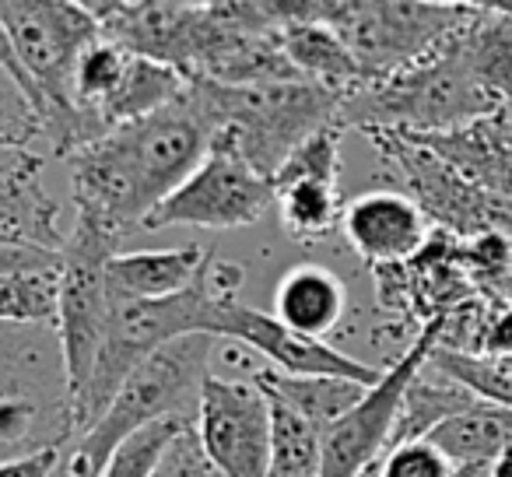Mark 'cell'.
Segmentation results:
<instances>
[{
	"instance_id": "1",
	"label": "cell",
	"mask_w": 512,
	"mask_h": 477,
	"mask_svg": "<svg viewBox=\"0 0 512 477\" xmlns=\"http://www.w3.org/2000/svg\"><path fill=\"white\" fill-rule=\"evenodd\" d=\"M214 144V116L193 85L165 109L109 130L88 148L67 155L74 228L67 235L106 253H123L130 235L144 232L165 197L197 172Z\"/></svg>"
},
{
	"instance_id": "2",
	"label": "cell",
	"mask_w": 512,
	"mask_h": 477,
	"mask_svg": "<svg viewBox=\"0 0 512 477\" xmlns=\"http://www.w3.org/2000/svg\"><path fill=\"white\" fill-rule=\"evenodd\" d=\"M512 102V18L474 4L470 18L418 64L362 85L344 99L341 130L362 134H453Z\"/></svg>"
},
{
	"instance_id": "3",
	"label": "cell",
	"mask_w": 512,
	"mask_h": 477,
	"mask_svg": "<svg viewBox=\"0 0 512 477\" xmlns=\"http://www.w3.org/2000/svg\"><path fill=\"white\" fill-rule=\"evenodd\" d=\"M214 351H218V341L207 334L179 337L155 351L123 383L113 404L60 446L50 477H102L113 456L148 425L169 418L193 421L200 386L211 376Z\"/></svg>"
},
{
	"instance_id": "4",
	"label": "cell",
	"mask_w": 512,
	"mask_h": 477,
	"mask_svg": "<svg viewBox=\"0 0 512 477\" xmlns=\"http://www.w3.org/2000/svg\"><path fill=\"white\" fill-rule=\"evenodd\" d=\"M0 25L25 74V92L39 116L43 141L57 158L81 148L74 81L81 57L102 36L88 4L74 0H0Z\"/></svg>"
},
{
	"instance_id": "5",
	"label": "cell",
	"mask_w": 512,
	"mask_h": 477,
	"mask_svg": "<svg viewBox=\"0 0 512 477\" xmlns=\"http://www.w3.org/2000/svg\"><path fill=\"white\" fill-rule=\"evenodd\" d=\"M214 116V141L246 158L274 183L281 165L313 134L341 127L348 95L313 81H271V85H207L190 81Z\"/></svg>"
},
{
	"instance_id": "6",
	"label": "cell",
	"mask_w": 512,
	"mask_h": 477,
	"mask_svg": "<svg viewBox=\"0 0 512 477\" xmlns=\"http://www.w3.org/2000/svg\"><path fill=\"white\" fill-rule=\"evenodd\" d=\"M71 435V386L57 330L0 323V463L60 449Z\"/></svg>"
},
{
	"instance_id": "7",
	"label": "cell",
	"mask_w": 512,
	"mask_h": 477,
	"mask_svg": "<svg viewBox=\"0 0 512 477\" xmlns=\"http://www.w3.org/2000/svg\"><path fill=\"white\" fill-rule=\"evenodd\" d=\"M474 4H418V0H313L323 22L362 71L365 85L393 78L446 43L470 18Z\"/></svg>"
},
{
	"instance_id": "8",
	"label": "cell",
	"mask_w": 512,
	"mask_h": 477,
	"mask_svg": "<svg viewBox=\"0 0 512 477\" xmlns=\"http://www.w3.org/2000/svg\"><path fill=\"white\" fill-rule=\"evenodd\" d=\"M190 81L172 67L144 60L127 46L99 36L81 57L74 81V113L81 127V148L106 137L109 130L137 123L183 95ZM78 148V151H81Z\"/></svg>"
},
{
	"instance_id": "9",
	"label": "cell",
	"mask_w": 512,
	"mask_h": 477,
	"mask_svg": "<svg viewBox=\"0 0 512 477\" xmlns=\"http://www.w3.org/2000/svg\"><path fill=\"white\" fill-rule=\"evenodd\" d=\"M439 334H442V320L425 323L418 330V337L407 344L404 355L393 365H386L383 379L348 414H341L334 425L323 428L320 474L316 477H365L369 470H376V463L390 449L407 386L425 369L428 355L439 344Z\"/></svg>"
},
{
	"instance_id": "10",
	"label": "cell",
	"mask_w": 512,
	"mask_h": 477,
	"mask_svg": "<svg viewBox=\"0 0 512 477\" xmlns=\"http://www.w3.org/2000/svg\"><path fill=\"white\" fill-rule=\"evenodd\" d=\"M274 207V183L253 169L246 158L232 148L214 141L207 158L197 165L190 179L172 197L158 204L148 218L144 232L190 225L211 228V232H232V228L256 225Z\"/></svg>"
},
{
	"instance_id": "11",
	"label": "cell",
	"mask_w": 512,
	"mask_h": 477,
	"mask_svg": "<svg viewBox=\"0 0 512 477\" xmlns=\"http://www.w3.org/2000/svg\"><path fill=\"white\" fill-rule=\"evenodd\" d=\"M109 260H113V253L71 239V235L60 246L64 281H60L57 337L60 351H64L67 386H71V411L74 400L85 393L88 379L102 358V348L109 341V327H113L116 292L109 281Z\"/></svg>"
},
{
	"instance_id": "12",
	"label": "cell",
	"mask_w": 512,
	"mask_h": 477,
	"mask_svg": "<svg viewBox=\"0 0 512 477\" xmlns=\"http://www.w3.org/2000/svg\"><path fill=\"white\" fill-rule=\"evenodd\" d=\"M193 432L221 477H271V407L256 379L207 376Z\"/></svg>"
},
{
	"instance_id": "13",
	"label": "cell",
	"mask_w": 512,
	"mask_h": 477,
	"mask_svg": "<svg viewBox=\"0 0 512 477\" xmlns=\"http://www.w3.org/2000/svg\"><path fill=\"white\" fill-rule=\"evenodd\" d=\"M102 36L193 78L211 36V8L190 0H85Z\"/></svg>"
},
{
	"instance_id": "14",
	"label": "cell",
	"mask_w": 512,
	"mask_h": 477,
	"mask_svg": "<svg viewBox=\"0 0 512 477\" xmlns=\"http://www.w3.org/2000/svg\"><path fill=\"white\" fill-rule=\"evenodd\" d=\"M207 334L214 341L242 344L246 351L260 355L271 369L285 372V376H337L362 386H376L386 372L362 362V358H351L344 351L330 348L327 341H313V337L295 334L285 323L274 320L271 313H260V309L246 306L239 299L218 302Z\"/></svg>"
},
{
	"instance_id": "15",
	"label": "cell",
	"mask_w": 512,
	"mask_h": 477,
	"mask_svg": "<svg viewBox=\"0 0 512 477\" xmlns=\"http://www.w3.org/2000/svg\"><path fill=\"white\" fill-rule=\"evenodd\" d=\"M341 127L313 134L274 176V207L292 243H327L341 228Z\"/></svg>"
},
{
	"instance_id": "16",
	"label": "cell",
	"mask_w": 512,
	"mask_h": 477,
	"mask_svg": "<svg viewBox=\"0 0 512 477\" xmlns=\"http://www.w3.org/2000/svg\"><path fill=\"white\" fill-rule=\"evenodd\" d=\"M46 162L32 144H0V239L11 246L60 253L67 232L60 204L46 186Z\"/></svg>"
},
{
	"instance_id": "17",
	"label": "cell",
	"mask_w": 512,
	"mask_h": 477,
	"mask_svg": "<svg viewBox=\"0 0 512 477\" xmlns=\"http://www.w3.org/2000/svg\"><path fill=\"white\" fill-rule=\"evenodd\" d=\"M341 235L372 271H386L411 264L428 246L432 228L425 211L407 193L369 190L344 204Z\"/></svg>"
},
{
	"instance_id": "18",
	"label": "cell",
	"mask_w": 512,
	"mask_h": 477,
	"mask_svg": "<svg viewBox=\"0 0 512 477\" xmlns=\"http://www.w3.org/2000/svg\"><path fill=\"white\" fill-rule=\"evenodd\" d=\"M271 316L302 337L323 341L348 313V285L323 264H295L274 288Z\"/></svg>"
},
{
	"instance_id": "19",
	"label": "cell",
	"mask_w": 512,
	"mask_h": 477,
	"mask_svg": "<svg viewBox=\"0 0 512 477\" xmlns=\"http://www.w3.org/2000/svg\"><path fill=\"white\" fill-rule=\"evenodd\" d=\"M281 50L302 81L351 95L365 85L362 71L344 43L313 18V0H292V18L281 25Z\"/></svg>"
},
{
	"instance_id": "20",
	"label": "cell",
	"mask_w": 512,
	"mask_h": 477,
	"mask_svg": "<svg viewBox=\"0 0 512 477\" xmlns=\"http://www.w3.org/2000/svg\"><path fill=\"white\" fill-rule=\"evenodd\" d=\"M211 246H172V250H134L109 260V281L120 299H172L200 278Z\"/></svg>"
},
{
	"instance_id": "21",
	"label": "cell",
	"mask_w": 512,
	"mask_h": 477,
	"mask_svg": "<svg viewBox=\"0 0 512 477\" xmlns=\"http://www.w3.org/2000/svg\"><path fill=\"white\" fill-rule=\"evenodd\" d=\"M60 281H64L60 253H46L32 264L4 271L0 274V323L57 330Z\"/></svg>"
},
{
	"instance_id": "22",
	"label": "cell",
	"mask_w": 512,
	"mask_h": 477,
	"mask_svg": "<svg viewBox=\"0 0 512 477\" xmlns=\"http://www.w3.org/2000/svg\"><path fill=\"white\" fill-rule=\"evenodd\" d=\"M256 386H264L267 393L281 397L285 404H292L299 414H306L313 425L327 428L334 425L341 414H348L372 386L351 383V379L337 376H285L278 369H260L253 372Z\"/></svg>"
},
{
	"instance_id": "23",
	"label": "cell",
	"mask_w": 512,
	"mask_h": 477,
	"mask_svg": "<svg viewBox=\"0 0 512 477\" xmlns=\"http://www.w3.org/2000/svg\"><path fill=\"white\" fill-rule=\"evenodd\" d=\"M264 397L271 407V477H316L320 474L323 428L274 393L264 390Z\"/></svg>"
},
{
	"instance_id": "24",
	"label": "cell",
	"mask_w": 512,
	"mask_h": 477,
	"mask_svg": "<svg viewBox=\"0 0 512 477\" xmlns=\"http://www.w3.org/2000/svg\"><path fill=\"white\" fill-rule=\"evenodd\" d=\"M428 369L453 379L484 404L512 411V355H470V351H449L435 344L428 355Z\"/></svg>"
},
{
	"instance_id": "25",
	"label": "cell",
	"mask_w": 512,
	"mask_h": 477,
	"mask_svg": "<svg viewBox=\"0 0 512 477\" xmlns=\"http://www.w3.org/2000/svg\"><path fill=\"white\" fill-rule=\"evenodd\" d=\"M186 425H190V418H169V421L148 425L113 456V463H109L102 477H155L162 453L169 449V442L176 439Z\"/></svg>"
},
{
	"instance_id": "26",
	"label": "cell",
	"mask_w": 512,
	"mask_h": 477,
	"mask_svg": "<svg viewBox=\"0 0 512 477\" xmlns=\"http://www.w3.org/2000/svg\"><path fill=\"white\" fill-rule=\"evenodd\" d=\"M43 141V127L39 116L32 109V102L25 99L22 85L0 67V144H36Z\"/></svg>"
},
{
	"instance_id": "27",
	"label": "cell",
	"mask_w": 512,
	"mask_h": 477,
	"mask_svg": "<svg viewBox=\"0 0 512 477\" xmlns=\"http://www.w3.org/2000/svg\"><path fill=\"white\" fill-rule=\"evenodd\" d=\"M376 477H453V467L428 439H414L386 449L376 463Z\"/></svg>"
},
{
	"instance_id": "28",
	"label": "cell",
	"mask_w": 512,
	"mask_h": 477,
	"mask_svg": "<svg viewBox=\"0 0 512 477\" xmlns=\"http://www.w3.org/2000/svg\"><path fill=\"white\" fill-rule=\"evenodd\" d=\"M155 477H221L218 467L204 456L197 442V432H193V421L169 442V449L158 460Z\"/></svg>"
},
{
	"instance_id": "29",
	"label": "cell",
	"mask_w": 512,
	"mask_h": 477,
	"mask_svg": "<svg viewBox=\"0 0 512 477\" xmlns=\"http://www.w3.org/2000/svg\"><path fill=\"white\" fill-rule=\"evenodd\" d=\"M60 449H43V453L18 456V460L0 463V477H50Z\"/></svg>"
},
{
	"instance_id": "30",
	"label": "cell",
	"mask_w": 512,
	"mask_h": 477,
	"mask_svg": "<svg viewBox=\"0 0 512 477\" xmlns=\"http://www.w3.org/2000/svg\"><path fill=\"white\" fill-rule=\"evenodd\" d=\"M46 253H50V250H32V246H0V274L32 264V260L46 257Z\"/></svg>"
},
{
	"instance_id": "31",
	"label": "cell",
	"mask_w": 512,
	"mask_h": 477,
	"mask_svg": "<svg viewBox=\"0 0 512 477\" xmlns=\"http://www.w3.org/2000/svg\"><path fill=\"white\" fill-rule=\"evenodd\" d=\"M488 295H491V299H498V302H505V306H512V274H505V278L498 281Z\"/></svg>"
}]
</instances>
